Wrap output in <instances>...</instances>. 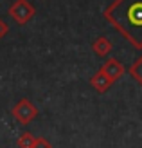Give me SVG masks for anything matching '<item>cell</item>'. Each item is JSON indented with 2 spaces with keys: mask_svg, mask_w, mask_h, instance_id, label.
I'll return each mask as SVG.
<instances>
[{
  "mask_svg": "<svg viewBox=\"0 0 142 148\" xmlns=\"http://www.w3.org/2000/svg\"><path fill=\"white\" fill-rule=\"evenodd\" d=\"M34 136L31 134V132H24L20 137H18V148H33V145H34Z\"/></svg>",
  "mask_w": 142,
  "mask_h": 148,
  "instance_id": "cell-8",
  "label": "cell"
},
{
  "mask_svg": "<svg viewBox=\"0 0 142 148\" xmlns=\"http://www.w3.org/2000/svg\"><path fill=\"white\" fill-rule=\"evenodd\" d=\"M7 33H9V25L5 24V20H2V18H0V40H2L4 36L7 34Z\"/></svg>",
  "mask_w": 142,
  "mask_h": 148,
  "instance_id": "cell-10",
  "label": "cell"
},
{
  "mask_svg": "<svg viewBox=\"0 0 142 148\" xmlns=\"http://www.w3.org/2000/svg\"><path fill=\"white\" fill-rule=\"evenodd\" d=\"M90 83H92V87L95 88L97 92H106L108 88L111 87V83H113V79H111V78L108 76V74L101 69V71H97V72L94 74V76H92Z\"/></svg>",
  "mask_w": 142,
  "mask_h": 148,
  "instance_id": "cell-4",
  "label": "cell"
},
{
  "mask_svg": "<svg viewBox=\"0 0 142 148\" xmlns=\"http://www.w3.org/2000/svg\"><path fill=\"white\" fill-rule=\"evenodd\" d=\"M103 71L115 81V79H119L124 74V65L119 60H115V58H108V60L104 62V65H103Z\"/></svg>",
  "mask_w": 142,
  "mask_h": 148,
  "instance_id": "cell-5",
  "label": "cell"
},
{
  "mask_svg": "<svg viewBox=\"0 0 142 148\" xmlns=\"http://www.w3.org/2000/svg\"><path fill=\"white\" fill-rule=\"evenodd\" d=\"M36 116H38V108L29 99H20L16 105L13 107V117L22 125H29Z\"/></svg>",
  "mask_w": 142,
  "mask_h": 148,
  "instance_id": "cell-3",
  "label": "cell"
},
{
  "mask_svg": "<svg viewBox=\"0 0 142 148\" xmlns=\"http://www.w3.org/2000/svg\"><path fill=\"white\" fill-rule=\"evenodd\" d=\"M33 148H52V145L47 141L45 137H36V139H34Z\"/></svg>",
  "mask_w": 142,
  "mask_h": 148,
  "instance_id": "cell-9",
  "label": "cell"
},
{
  "mask_svg": "<svg viewBox=\"0 0 142 148\" xmlns=\"http://www.w3.org/2000/svg\"><path fill=\"white\" fill-rule=\"evenodd\" d=\"M130 74L137 79V83L142 87V56H140V58H137L135 63H133L131 67H130Z\"/></svg>",
  "mask_w": 142,
  "mask_h": 148,
  "instance_id": "cell-7",
  "label": "cell"
},
{
  "mask_svg": "<svg viewBox=\"0 0 142 148\" xmlns=\"http://www.w3.org/2000/svg\"><path fill=\"white\" fill-rule=\"evenodd\" d=\"M92 51L97 54V56H101V58H106L110 53H111V42L106 38V36H99L95 42H94V45H92Z\"/></svg>",
  "mask_w": 142,
  "mask_h": 148,
  "instance_id": "cell-6",
  "label": "cell"
},
{
  "mask_svg": "<svg viewBox=\"0 0 142 148\" xmlns=\"http://www.w3.org/2000/svg\"><path fill=\"white\" fill-rule=\"evenodd\" d=\"M104 18L137 49H142V0H115L104 11Z\"/></svg>",
  "mask_w": 142,
  "mask_h": 148,
  "instance_id": "cell-1",
  "label": "cell"
},
{
  "mask_svg": "<svg viewBox=\"0 0 142 148\" xmlns=\"http://www.w3.org/2000/svg\"><path fill=\"white\" fill-rule=\"evenodd\" d=\"M9 16L16 22L18 25H25L29 20H33L34 16V5L29 2V0H16V2H13L11 7H9Z\"/></svg>",
  "mask_w": 142,
  "mask_h": 148,
  "instance_id": "cell-2",
  "label": "cell"
}]
</instances>
